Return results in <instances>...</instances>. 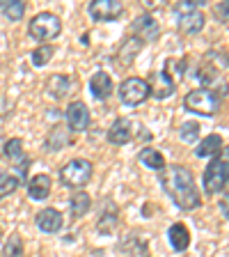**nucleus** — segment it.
Listing matches in <instances>:
<instances>
[{
    "label": "nucleus",
    "instance_id": "1",
    "mask_svg": "<svg viewBox=\"0 0 229 257\" xmlns=\"http://www.w3.org/2000/svg\"><path fill=\"white\" fill-rule=\"evenodd\" d=\"M160 186L165 188V193L174 200V204L179 209L192 211L202 204L199 191L195 186V177L188 168L183 166H170L160 170Z\"/></svg>",
    "mask_w": 229,
    "mask_h": 257
},
{
    "label": "nucleus",
    "instance_id": "2",
    "mask_svg": "<svg viewBox=\"0 0 229 257\" xmlns=\"http://www.w3.org/2000/svg\"><path fill=\"white\" fill-rule=\"evenodd\" d=\"M229 184V147H222L211 159V163L204 170V188L208 195H218Z\"/></svg>",
    "mask_w": 229,
    "mask_h": 257
},
{
    "label": "nucleus",
    "instance_id": "3",
    "mask_svg": "<svg viewBox=\"0 0 229 257\" xmlns=\"http://www.w3.org/2000/svg\"><path fill=\"white\" fill-rule=\"evenodd\" d=\"M92 172H94V168L87 159H71L69 163H64L60 168V182L64 188L83 191V186L92 179Z\"/></svg>",
    "mask_w": 229,
    "mask_h": 257
},
{
    "label": "nucleus",
    "instance_id": "4",
    "mask_svg": "<svg viewBox=\"0 0 229 257\" xmlns=\"http://www.w3.org/2000/svg\"><path fill=\"white\" fill-rule=\"evenodd\" d=\"M60 30H62V21L55 14H51V12L37 14L30 21V26H28V35L42 44H48L51 39H55L60 35Z\"/></svg>",
    "mask_w": 229,
    "mask_h": 257
},
{
    "label": "nucleus",
    "instance_id": "5",
    "mask_svg": "<svg viewBox=\"0 0 229 257\" xmlns=\"http://www.w3.org/2000/svg\"><path fill=\"white\" fill-rule=\"evenodd\" d=\"M183 106H186L190 112H195V115H202V117H213L215 112H218V108H220V99L213 94V92L197 87V90H190L186 94Z\"/></svg>",
    "mask_w": 229,
    "mask_h": 257
},
{
    "label": "nucleus",
    "instance_id": "6",
    "mask_svg": "<svg viewBox=\"0 0 229 257\" xmlns=\"http://www.w3.org/2000/svg\"><path fill=\"white\" fill-rule=\"evenodd\" d=\"M195 78L202 83V90L213 92L218 99H222L224 94H229V83L224 80V76L220 74V69L215 64H211V62L199 64L197 71H195Z\"/></svg>",
    "mask_w": 229,
    "mask_h": 257
},
{
    "label": "nucleus",
    "instance_id": "7",
    "mask_svg": "<svg viewBox=\"0 0 229 257\" xmlns=\"http://www.w3.org/2000/svg\"><path fill=\"white\" fill-rule=\"evenodd\" d=\"M149 99V83L144 78H126L119 85V101L124 106H140Z\"/></svg>",
    "mask_w": 229,
    "mask_h": 257
},
{
    "label": "nucleus",
    "instance_id": "8",
    "mask_svg": "<svg viewBox=\"0 0 229 257\" xmlns=\"http://www.w3.org/2000/svg\"><path fill=\"white\" fill-rule=\"evenodd\" d=\"M67 124H69V131L74 134H83L90 126V108L83 101H71L67 106Z\"/></svg>",
    "mask_w": 229,
    "mask_h": 257
},
{
    "label": "nucleus",
    "instance_id": "9",
    "mask_svg": "<svg viewBox=\"0 0 229 257\" xmlns=\"http://www.w3.org/2000/svg\"><path fill=\"white\" fill-rule=\"evenodd\" d=\"M124 12L119 0H94L90 3V16L94 21H115Z\"/></svg>",
    "mask_w": 229,
    "mask_h": 257
},
{
    "label": "nucleus",
    "instance_id": "10",
    "mask_svg": "<svg viewBox=\"0 0 229 257\" xmlns=\"http://www.w3.org/2000/svg\"><path fill=\"white\" fill-rule=\"evenodd\" d=\"M147 83H149V96H154L158 101H163V99L174 94V78H172L167 71H156V74H151V78L147 80Z\"/></svg>",
    "mask_w": 229,
    "mask_h": 257
},
{
    "label": "nucleus",
    "instance_id": "11",
    "mask_svg": "<svg viewBox=\"0 0 229 257\" xmlns=\"http://www.w3.org/2000/svg\"><path fill=\"white\" fill-rule=\"evenodd\" d=\"M135 138V122L128 117H119L112 122V126L108 128V140L112 145H128Z\"/></svg>",
    "mask_w": 229,
    "mask_h": 257
},
{
    "label": "nucleus",
    "instance_id": "12",
    "mask_svg": "<svg viewBox=\"0 0 229 257\" xmlns=\"http://www.w3.org/2000/svg\"><path fill=\"white\" fill-rule=\"evenodd\" d=\"M131 30L135 32V37H138L140 42H154V39L158 37L160 28H158V21H156L151 14H140L133 21Z\"/></svg>",
    "mask_w": 229,
    "mask_h": 257
},
{
    "label": "nucleus",
    "instance_id": "13",
    "mask_svg": "<svg viewBox=\"0 0 229 257\" xmlns=\"http://www.w3.org/2000/svg\"><path fill=\"white\" fill-rule=\"evenodd\" d=\"M35 223H37L39 232H44V234H55V232H60V227H62L64 220H62V214H60L58 209L46 207L37 214Z\"/></svg>",
    "mask_w": 229,
    "mask_h": 257
},
{
    "label": "nucleus",
    "instance_id": "14",
    "mask_svg": "<svg viewBox=\"0 0 229 257\" xmlns=\"http://www.w3.org/2000/svg\"><path fill=\"white\" fill-rule=\"evenodd\" d=\"M90 92L94 94V99L106 101L108 96L112 94V78L106 74V71H96V74L90 78Z\"/></svg>",
    "mask_w": 229,
    "mask_h": 257
},
{
    "label": "nucleus",
    "instance_id": "15",
    "mask_svg": "<svg viewBox=\"0 0 229 257\" xmlns=\"http://www.w3.org/2000/svg\"><path fill=\"white\" fill-rule=\"evenodd\" d=\"M179 30L186 32V35H197V32L204 30V26H206V16L202 14V12H192V14H186V16H179Z\"/></svg>",
    "mask_w": 229,
    "mask_h": 257
},
{
    "label": "nucleus",
    "instance_id": "16",
    "mask_svg": "<svg viewBox=\"0 0 229 257\" xmlns=\"http://www.w3.org/2000/svg\"><path fill=\"white\" fill-rule=\"evenodd\" d=\"M167 236H170V246L174 248L176 252H183L188 246H190V232L183 223H174L167 230Z\"/></svg>",
    "mask_w": 229,
    "mask_h": 257
},
{
    "label": "nucleus",
    "instance_id": "17",
    "mask_svg": "<svg viewBox=\"0 0 229 257\" xmlns=\"http://www.w3.org/2000/svg\"><path fill=\"white\" fill-rule=\"evenodd\" d=\"M67 145H69V128H64L62 124H58V126H53L48 131L44 147H46L48 152H60V150H64Z\"/></svg>",
    "mask_w": 229,
    "mask_h": 257
},
{
    "label": "nucleus",
    "instance_id": "18",
    "mask_svg": "<svg viewBox=\"0 0 229 257\" xmlns=\"http://www.w3.org/2000/svg\"><path fill=\"white\" fill-rule=\"evenodd\" d=\"M140 48H142V42H140L138 37H128L122 42V46H119L117 51V67L122 64V67H128V64L133 62V58L140 53Z\"/></svg>",
    "mask_w": 229,
    "mask_h": 257
},
{
    "label": "nucleus",
    "instance_id": "19",
    "mask_svg": "<svg viewBox=\"0 0 229 257\" xmlns=\"http://www.w3.org/2000/svg\"><path fill=\"white\" fill-rule=\"evenodd\" d=\"M28 195L32 200H46L51 195V177L48 175H35L28 182Z\"/></svg>",
    "mask_w": 229,
    "mask_h": 257
},
{
    "label": "nucleus",
    "instance_id": "20",
    "mask_svg": "<svg viewBox=\"0 0 229 257\" xmlns=\"http://www.w3.org/2000/svg\"><path fill=\"white\" fill-rule=\"evenodd\" d=\"M220 150H222V136L211 134V136H206L204 140H199L197 143L195 154H197L199 159H211V156H215Z\"/></svg>",
    "mask_w": 229,
    "mask_h": 257
},
{
    "label": "nucleus",
    "instance_id": "21",
    "mask_svg": "<svg viewBox=\"0 0 229 257\" xmlns=\"http://www.w3.org/2000/svg\"><path fill=\"white\" fill-rule=\"evenodd\" d=\"M90 209H92L90 193L76 191L74 195H71V200H69V211H71V216H74V218H83V216H85Z\"/></svg>",
    "mask_w": 229,
    "mask_h": 257
},
{
    "label": "nucleus",
    "instance_id": "22",
    "mask_svg": "<svg viewBox=\"0 0 229 257\" xmlns=\"http://www.w3.org/2000/svg\"><path fill=\"white\" fill-rule=\"evenodd\" d=\"M67 92H69V76L55 74L46 80V94L51 99H62Z\"/></svg>",
    "mask_w": 229,
    "mask_h": 257
},
{
    "label": "nucleus",
    "instance_id": "23",
    "mask_svg": "<svg viewBox=\"0 0 229 257\" xmlns=\"http://www.w3.org/2000/svg\"><path fill=\"white\" fill-rule=\"evenodd\" d=\"M138 159H140V163H142L144 168H149V170L160 172L163 168H165V156L160 154L158 150H151V147H147V150L140 152Z\"/></svg>",
    "mask_w": 229,
    "mask_h": 257
},
{
    "label": "nucleus",
    "instance_id": "24",
    "mask_svg": "<svg viewBox=\"0 0 229 257\" xmlns=\"http://www.w3.org/2000/svg\"><path fill=\"white\" fill-rule=\"evenodd\" d=\"M0 12L10 21H21L23 14H26V3H21V0H5V3H0Z\"/></svg>",
    "mask_w": 229,
    "mask_h": 257
},
{
    "label": "nucleus",
    "instance_id": "25",
    "mask_svg": "<svg viewBox=\"0 0 229 257\" xmlns=\"http://www.w3.org/2000/svg\"><path fill=\"white\" fill-rule=\"evenodd\" d=\"M55 48L51 46V44H42L39 48H35L30 55V62L35 64V67H46L48 62H51V58H53Z\"/></svg>",
    "mask_w": 229,
    "mask_h": 257
},
{
    "label": "nucleus",
    "instance_id": "26",
    "mask_svg": "<svg viewBox=\"0 0 229 257\" xmlns=\"http://www.w3.org/2000/svg\"><path fill=\"white\" fill-rule=\"evenodd\" d=\"M5 156L10 161H14V163H23L26 159V154H23V140L21 138H12L5 143Z\"/></svg>",
    "mask_w": 229,
    "mask_h": 257
},
{
    "label": "nucleus",
    "instance_id": "27",
    "mask_svg": "<svg viewBox=\"0 0 229 257\" xmlns=\"http://www.w3.org/2000/svg\"><path fill=\"white\" fill-rule=\"evenodd\" d=\"M199 131H202V128H199V124L197 122H183L181 126H179V138L183 140V143H195V140L199 138Z\"/></svg>",
    "mask_w": 229,
    "mask_h": 257
},
{
    "label": "nucleus",
    "instance_id": "28",
    "mask_svg": "<svg viewBox=\"0 0 229 257\" xmlns=\"http://www.w3.org/2000/svg\"><path fill=\"white\" fill-rule=\"evenodd\" d=\"M5 257H23V241L19 234H12L10 241L5 243V250H3Z\"/></svg>",
    "mask_w": 229,
    "mask_h": 257
},
{
    "label": "nucleus",
    "instance_id": "29",
    "mask_svg": "<svg viewBox=\"0 0 229 257\" xmlns=\"http://www.w3.org/2000/svg\"><path fill=\"white\" fill-rule=\"evenodd\" d=\"M16 188H19V179H16L14 175H10V172H3V175H0V198L14 193Z\"/></svg>",
    "mask_w": 229,
    "mask_h": 257
},
{
    "label": "nucleus",
    "instance_id": "30",
    "mask_svg": "<svg viewBox=\"0 0 229 257\" xmlns=\"http://www.w3.org/2000/svg\"><path fill=\"white\" fill-rule=\"evenodd\" d=\"M115 223H117V214L115 211H108V214H103L101 218H99V232H103V234H110L112 230H115Z\"/></svg>",
    "mask_w": 229,
    "mask_h": 257
},
{
    "label": "nucleus",
    "instance_id": "31",
    "mask_svg": "<svg viewBox=\"0 0 229 257\" xmlns=\"http://www.w3.org/2000/svg\"><path fill=\"white\" fill-rule=\"evenodd\" d=\"M204 5V3H190V0H183V3H176L174 5V14L176 16H186V14H192L197 12V7Z\"/></svg>",
    "mask_w": 229,
    "mask_h": 257
},
{
    "label": "nucleus",
    "instance_id": "32",
    "mask_svg": "<svg viewBox=\"0 0 229 257\" xmlns=\"http://www.w3.org/2000/svg\"><path fill=\"white\" fill-rule=\"evenodd\" d=\"M213 12L220 21H229V3H218V5L213 7Z\"/></svg>",
    "mask_w": 229,
    "mask_h": 257
},
{
    "label": "nucleus",
    "instance_id": "33",
    "mask_svg": "<svg viewBox=\"0 0 229 257\" xmlns=\"http://www.w3.org/2000/svg\"><path fill=\"white\" fill-rule=\"evenodd\" d=\"M218 207H220V214H222V216H224V218H227V220H229V198L220 200V204H218Z\"/></svg>",
    "mask_w": 229,
    "mask_h": 257
}]
</instances>
